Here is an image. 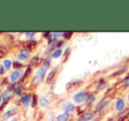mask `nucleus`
<instances>
[{
  "instance_id": "nucleus-9",
  "label": "nucleus",
  "mask_w": 129,
  "mask_h": 121,
  "mask_svg": "<svg viewBox=\"0 0 129 121\" xmlns=\"http://www.w3.org/2000/svg\"><path fill=\"white\" fill-rule=\"evenodd\" d=\"M31 71H32V68H27L26 71L25 72L24 75H23L22 78H21V80H20V82H21V83H24V82H26V81L27 80V78H28L29 75L31 74Z\"/></svg>"
},
{
  "instance_id": "nucleus-21",
  "label": "nucleus",
  "mask_w": 129,
  "mask_h": 121,
  "mask_svg": "<svg viewBox=\"0 0 129 121\" xmlns=\"http://www.w3.org/2000/svg\"><path fill=\"white\" fill-rule=\"evenodd\" d=\"M5 55V50L4 48L0 47V58H3L4 56Z\"/></svg>"
},
{
  "instance_id": "nucleus-6",
  "label": "nucleus",
  "mask_w": 129,
  "mask_h": 121,
  "mask_svg": "<svg viewBox=\"0 0 129 121\" xmlns=\"http://www.w3.org/2000/svg\"><path fill=\"white\" fill-rule=\"evenodd\" d=\"M63 110H64L65 113L67 115H70L73 111V105H72L70 103H67V104H64V107H63Z\"/></svg>"
},
{
  "instance_id": "nucleus-3",
  "label": "nucleus",
  "mask_w": 129,
  "mask_h": 121,
  "mask_svg": "<svg viewBox=\"0 0 129 121\" xmlns=\"http://www.w3.org/2000/svg\"><path fill=\"white\" fill-rule=\"evenodd\" d=\"M74 101L76 103H82L83 100L85 99V93L84 92H80V93H77L74 96Z\"/></svg>"
},
{
  "instance_id": "nucleus-32",
  "label": "nucleus",
  "mask_w": 129,
  "mask_h": 121,
  "mask_svg": "<svg viewBox=\"0 0 129 121\" xmlns=\"http://www.w3.org/2000/svg\"><path fill=\"white\" fill-rule=\"evenodd\" d=\"M128 101H129V95H128Z\"/></svg>"
},
{
  "instance_id": "nucleus-24",
  "label": "nucleus",
  "mask_w": 129,
  "mask_h": 121,
  "mask_svg": "<svg viewBox=\"0 0 129 121\" xmlns=\"http://www.w3.org/2000/svg\"><path fill=\"white\" fill-rule=\"evenodd\" d=\"M71 35H72V32H65V33H64V37L66 38V39H70V38L71 37Z\"/></svg>"
},
{
  "instance_id": "nucleus-11",
  "label": "nucleus",
  "mask_w": 129,
  "mask_h": 121,
  "mask_svg": "<svg viewBox=\"0 0 129 121\" xmlns=\"http://www.w3.org/2000/svg\"><path fill=\"white\" fill-rule=\"evenodd\" d=\"M15 113H16V110H11V111H8L7 112H5V114L3 115L2 118L6 119V118H9L10 117H12V115H14Z\"/></svg>"
},
{
  "instance_id": "nucleus-31",
  "label": "nucleus",
  "mask_w": 129,
  "mask_h": 121,
  "mask_svg": "<svg viewBox=\"0 0 129 121\" xmlns=\"http://www.w3.org/2000/svg\"><path fill=\"white\" fill-rule=\"evenodd\" d=\"M12 121H17V119H16V118H14V119H12Z\"/></svg>"
},
{
  "instance_id": "nucleus-28",
  "label": "nucleus",
  "mask_w": 129,
  "mask_h": 121,
  "mask_svg": "<svg viewBox=\"0 0 129 121\" xmlns=\"http://www.w3.org/2000/svg\"><path fill=\"white\" fill-rule=\"evenodd\" d=\"M7 102H8V99H7V100H6V101H5V103H4V104H2V106H1V107H0V110H3V108H4V107H5V104H7Z\"/></svg>"
},
{
  "instance_id": "nucleus-18",
  "label": "nucleus",
  "mask_w": 129,
  "mask_h": 121,
  "mask_svg": "<svg viewBox=\"0 0 129 121\" xmlns=\"http://www.w3.org/2000/svg\"><path fill=\"white\" fill-rule=\"evenodd\" d=\"M61 55V49H57L53 53L52 56L54 57V58H58Z\"/></svg>"
},
{
  "instance_id": "nucleus-14",
  "label": "nucleus",
  "mask_w": 129,
  "mask_h": 121,
  "mask_svg": "<svg viewBox=\"0 0 129 121\" xmlns=\"http://www.w3.org/2000/svg\"><path fill=\"white\" fill-rule=\"evenodd\" d=\"M40 103H41V106H42V107H47V106L49 104L48 101L46 100L44 97H41V100H40Z\"/></svg>"
},
{
  "instance_id": "nucleus-30",
  "label": "nucleus",
  "mask_w": 129,
  "mask_h": 121,
  "mask_svg": "<svg viewBox=\"0 0 129 121\" xmlns=\"http://www.w3.org/2000/svg\"><path fill=\"white\" fill-rule=\"evenodd\" d=\"M4 84H7V79H5V80H4Z\"/></svg>"
},
{
  "instance_id": "nucleus-7",
  "label": "nucleus",
  "mask_w": 129,
  "mask_h": 121,
  "mask_svg": "<svg viewBox=\"0 0 129 121\" xmlns=\"http://www.w3.org/2000/svg\"><path fill=\"white\" fill-rule=\"evenodd\" d=\"M92 118V114L90 112L88 113H85V114H83V116H81L79 118H78V121H87L89 119H90V118Z\"/></svg>"
},
{
  "instance_id": "nucleus-22",
  "label": "nucleus",
  "mask_w": 129,
  "mask_h": 121,
  "mask_svg": "<svg viewBox=\"0 0 129 121\" xmlns=\"http://www.w3.org/2000/svg\"><path fill=\"white\" fill-rule=\"evenodd\" d=\"M94 99H95V97H93V96H90V97H88V100H87L86 104H90V103H92L94 101Z\"/></svg>"
},
{
  "instance_id": "nucleus-5",
  "label": "nucleus",
  "mask_w": 129,
  "mask_h": 121,
  "mask_svg": "<svg viewBox=\"0 0 129 121\" xmlns=\"http://www.w3.org/2000/svg\"><path fill=\"white\" fill-rule=\"evenodd\" d=\"M28 56H29V51L27 49H23L19 52V55H18V58L19 60H26Z\"/></svg>"
},
{
  "instance_id": "nucleus-12",
  "label": "nucleus",
  "mask_w": 129,
  "mask_h": 121,
  "mask_svg": "<svg viewBox=\"0 0 129 121\" xmlns=\"http://www.w3.org/2000/svg\"><path fill=\"white\" fill-rule=\"evenodd\" d=\"M30 97H29L28 95H25L24 97L21 98V101H22V103L24 104L25 106H28L29 104H30Z\"/></svg>"
},
{
  "instance_id": "nucleus-33",
  "label": "nucleus",
  "mask_w": 129,
  "mask_h": 121,
  "mask_svg": "<svg viewBox=\"0 0 129 121\" xmlns=\"http://www.w3.org/2000/svg\"><path fill=\"white\" fill-rule=\"evenodd\" d=\"M0 101H1V97H0Z\"/></svg>"
},
{
  "instance_id": "nucleus-2",
  "label": "nucleus",
  "mask_w": 129,
  "mask_h": 121,
  "mask_svg": "<svg viewBox=\"0 0 129 121\" xmlns=\"http://www.w3.org/2000/svg\"><path fill=\"white\" fill-rule=\"evenodd\" d=\"M80 84H81L80 81H75V82L70 83V84H69L68 85H67V91H75L77 88H78L80 86Z\"/></svg>"
},
{
  "instance_id": "nucleus-1",
  "label": "nucleus",
  "mask_w": 129,
  "mask_h": 121,
  "mask_svg": "<svg viewBox=\"0 0 129 121\" xmlns=\"http://www.w3.org/2000/svg\"><path fill=\"white\" fill-rule=\"evenodd\" d=\"M46 70H47L46 67H43V68H40V69L38 70L37 73L35 74V76H34V84H38L40 81H41V79L43 78V76H44L45 74H46Z\"/></svg>"
},
{
  "instance_id": "nucleus-4",
  "label": "nucleus",
  "mask_w": 129,
  "mask_h": 121,
  "mask_svg": "<svg viewBox=\"0 0 129 121\" xmlns=\"http://www.w3.org/2000/svg\"><path fill=\"white\" fill-rule=\"evenodd\" d=\"M22 73H23V71L21 69L14 71L13 73L12 74V75H11V81H12V82H15L18 78H19V76L22 75Z\"/></svg>"
},
{
  "instance_id": "nucleus-13",
  "label": "nucleus",
  "mask_w": 129,
  "mask_h": 121,
  "mask_svg": "<svg viewBox=\"0 0 129 121\" xmlns=\"http://www.w3.org/2000/svg\"><path fill=\"white\" fill-rule=\"evenodd\" d=\"M40 61H41L40 58H38V57H34V58L30 61V65H31V66L35 67V66H37V65L39 64Z\"/></svg>"
},
{
  "instance_id": "nucleus-8",
  "label": "nucleus",
  "mask_w": 129,
  "mask_h": 121,
  "mask_svg": "<svg viewBox=\"0 0 129 121\" xmlns=\"http://www.w3.org/2000/svg\"><path fill=\"white\" fill-rule=\"evenodd\" d=\"M26 43V44H25V46H26L27 49H29V50H33L36 46V41H29Z\"/></svg>"
},
{
  "instance_id": "nucleus-19",
  "label": "nucleus",
  "mask_w": 129,
  "mask_h": 121,
  "mask_svg": "<svg viewBox=\"0 0 129 121\" xmlns=\"http://www.w3.org/2000/svg\"><path fill=\"white\" fill-rule=\"evenodd\" d=\"M36 104H37V96L34 95L33 96V99H32V106L33 107H35Z\"/></svg>"
},
{
  "instance_id": "nucleus-29",
  "label": "nucleus",
  "mask_w": 129,
  "mask_h": 121,
  "mask_svg": "<svg viewBox=\"0 0 129 121\" xmlns=\"http://www.w3.org/2000/svg\"><path fill=\"white\" fill-rule=\"evenodd\" d=\"M4 73H5V68L3 67H1L0 68V74H4Z\"/></svg>"
},
{
  "instance_id": "nucleus-16",
  "label": "nucleus",
  "mask_w": 129,
  "mask_h": 121,
  "mask_svg": "<svg viewBox=\"0 0 129 121\" xmlns=\"http://www.w3.org/2000/svg\"><path fill=\"white\" fill-rule=\"evenodd\" d=\"M54 75H55V71L50 72L49 75H48V78H47V83H48V84H49V83L53 80V78H54Z\"/></svg>"
},
{
  "instance_id": "nucleus-27",
  "label": "nucleus",
  "mask_w": 129,
  "mask_h": 121,
  "mask_svg": "<svg viewBox=\"0 0 129 121\" xmlns=\"http://www.w3.org/2000/svg\"><path fill=\"white\" fill-rule=\"evenodd\" d=\"M123 84H124L125 86H126V85H129V77H128V78H126V80L125 81L124 83H123Z\"/></svg>"
},
{
  "instance_id": "nucleus-34",
  "label": "nucleus",
  "mask_w": 129,
  "mask_h": 121,
  "mask_svg": "<svg viewBox=\"0 0 129 121\" xmlns=\"http://www.w3.org/2000/svg\"><path fill=\"white\" fill-rule=\"evenodd\" d=\"M2 121H4V120H2Z\"/></svg>"
},
{
  "instance_id": "nucleus-25",
  "label": "nucleus",
  "mask_w": 129,
  "mask_h": 121,
  "mask_svg": "<svg viewBox=\"0 0 129 121\" xmlns=\"http://www.w3.org/2000/svg\"><path fill=\"white\" fill-rule=\"evenodd\" d=\"M48 119H49V121H54V113H51V114L48 116Z\"/></svg>"
},
{
  "instance_id": "nucleus-10",
  "label": "nucleus",
  "mask_w": 129,
  "mask_h": 121,
  "mask_svg": "<svg viewBox=\"0 0 129 121\" xmlns=\"http://www.w3.org/2000/svg\"><path fill=\"white\" fill-rule=\"evenodd\" d=\"M124 106H125V103L123 101V99H119L117 101V103H116V108H117V110L121 111L124 108Z\"/></svg>"
},
{
  "instance_id": "nucleus-23",
  "label": "nucleus",
  "mask_w": 129,
  "mask_h": 121,
  "mask_svg": "<svg viewBox=\"0 0 129 121\" xmlns=\"http://www.w3.org/2000/svg\"><path fill=\"white\" fill-rule=\"evenodd\" d=\"M12 66H13V68H21L22 64H21V63L17 62V61H16V62H14V63H13V65H12Z\"/></svg>"
},
{
  "instance_id": "nucleus-20",
  "label": "nucleus",
  "mask_w": 129,
  "mask_h": 121,
  "mask_svg": "<svg viewBox=\"0 0 129 121\" xmlns=\"http://www.w3.org/2000/svg\"><path fill=\"white\" fill-rule=\"evenodd\" d=\"M21 92H22V88H21L20 86H19V84H18V85L15 87V93L19 95V94H20Z\"/></svg>"
},
{
  "instance_id": "nucleus-15",
  "label": "nucleus",
  "mask_w": 129,
  "mask_h": 121,
  "mask_svg": "<svg viewBox=\"0 0 129 121\" xmlns=\"http://www.w3.org/2000/svg\"><path fill=\"white\" fill-rule=\"evenodd\" d=\"M68 120V115L61 114L57 117V121H67Z\"/></svg>"
},
{
  "instance_id": "nucleus-17",
  "label": "nucleus",
  "mask_w": 129,
  "mask_h": 121,
  "mask_svg": "<svg viewBox=\"0 0 129 121\" xmlns=\"http://www.w3.org/2000/svg\"><path fill=\"white\" fill-rule=\"evenodd\" d=\"M11 65H12V62H11L9 60H6L4 61V66H5V68L6 70H9L11 68Z\"/></svg>"
},
{
  "instance_id": "nucleus-26",
  "label": "nucleus",
  "mask_w": 129,
  "mask_h": 121,
  "mask_svg": "<svg viewBox=\"0 0 129 121\" xmlns=\"http://www.w3.org/2000/svg\"><path fill=\"white\" fill-rule=\"evenodd\" d=\"M26 36H28V37H32V36H34V32H26Z\"/></svg>"
}]
</instances>
